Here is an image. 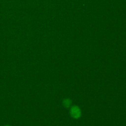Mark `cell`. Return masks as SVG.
I'll list each match as a JSON object with an SVG mask.
<instances>
[{"label": "cell", "instance_id": "obj_2", "mask_svg": "<svg viewBox=\"0 0 126 126\" xmlns=\"http://www.w3.org/2000/svg\"><path fill=\"white\" fill-rule=\"evenodd\" d=\"M63 104H64V105H65V107H70V104H71V102H70L69 100H65L63 102Z\"/></svg>", "mask_w": 126, "mask_h": 126}, {"label": "cell", "instance_id": "obj_1", "mask_svg": "<svg viewBox=\"0 0 126 126\" xmlns=\"http://www.w3.org/2000/svg\"><path fill=\"white\" fill-rule=\"evenodd\" d=\"M71 114L74 118H78L81 116V111L77 107H73L71 110Z\"/></svg>", "mask_w": 126, "mask_h": 126}]
</instances>
